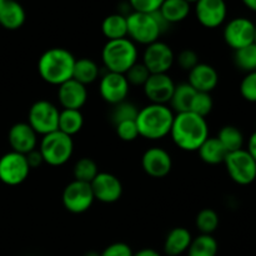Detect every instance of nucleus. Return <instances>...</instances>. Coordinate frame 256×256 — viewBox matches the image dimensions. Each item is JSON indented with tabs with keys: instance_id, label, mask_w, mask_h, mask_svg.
<instances>
[{
	"instance_id": "a19ab883",
	"label": "nucleus",
	"mask_w": 256,
	"mask_h": 256,
	"mask_svg": "<svg viewBox=\"0 0 256 256\" xmlns=\"http://www.w3.org/2000/svg\"><path fill=\"white\" fill-rule=\"evenodd\" d=\"M132 250L125 242H114L105 248L104 252L100 254V256H132Z\"/></svg>"
},
{
	"instance_id": "ddd939ff",
	"label": "nucleus",
	"mask_w": 256,
	"mask_h": 256,
	"mask_svg": "<svg viewBox=\"0 0 256 256\" xmlns=\"http://www.w3.org/2000/svg\"><path fill=\"white\" fill-rule=\"evenodd\" d=\"M130 85L124 74L108 72L100 79L99 92L102 99L112 105L124 102L129 94Z\"/></svg>"
},
{
	"instance_id": "f257e3e1",
	"label": "nucleus",
	"mask_w": 256,
	"mask_h": 256,
	"mask_svg": "<svg viewBox=\"0 0 256 256\" xmlns=\"http://www.w3.org/2000/svg\"><path fill=\"white\" fill-rule=\"evenodd\" d=\"M170 135L178 148L185 152H198L209 138V125L205 118L192 112H178L174 116Z\"/></svg>"
},
{
	"instance_id": "f8f14e48",
	"label": "nucleus",
	"mask_w": 256,
	"mask_h": 256,
	"mask_svg": "<svg viewBox=\"0 0 256 256\" xmlns=\"http://www.w3.org/2000/svg\"><path fill=\"white\" fill-rule=\"evenodd\" d=\"M174 52L172 48L162 42L148 45L142 55V64L152 74H166L174 64Z\"/></svg>"
},
{
	"instance_id": "f3484780",
	"label": "nucleus",
	"mask_w": 256,
	"mask_h": 256,
	"mask_svg": "<svg viewBox=\"0 0 256 256\" xmlns=\"http://www.w3.org/2000/svg\"><path fill=\"white\" fill-rule=\"evenodd\" d=\"M142 166L144 172L152 178H164L172 172V160L169 152L162 148H150L142 158Z\"/></svg>"
},
{
	"instance_id": "c9c22d12",
	"label": "nucleus",
	"mask_w": 256,
	"mask_h": 256,
	"mask_svg": "<svg viewBox=\"0 0 256 256\" xmlns=\"http://www.w3.org/2000/svg\"><path fill=\"white\" fill-rule=\"evenodd\" d=\"M125 78H126L129 85H138V86H144L146 80L152 75V72L148 70L142 62H135L126 72H125Z\"/></svg>"
},
{
	"instance_id": "8fccbe9b",
	"label": "nucleus",
	"mask_w": 256,
	"mask_h": 256,
	"mask_svg": "<svg viewBox=\"0 0 256 256\" xmlns=\"http://www.w3.org/2000/svg\"><path fill=\"white\" fill-rule=\"evenodd\" d=\"M254 44L256 45V24H255V42H254Z\"/></svg>"
},
{
	"instance_id": "a878e982",
	"label": "nucleus",
	"mask_w": 256,
	"mask_h": 256,
	"mask_svg": "<svg viewBox=\"0 0 256 256\" xmlns=\"http://www.w3.org/2000/svg\"><path fill=\"white\" fill-rule=\"evenodd\" d=\"M102 32L108 40H118L128 38L126 16L122 14H112L102 20Z\"/></svg>"
},
{
	"instance_id": "20e7f679",
	"label": "nucleus",
	"mask_w": 256,
	"mask_h": 256,
	"mask_svg": "<svg viewBox=\"0 0 256 256\" xmlns=\"http://www.w3.org/2000/svg\"><path fill=\"white\" fill-rule=\"evenodd\" d=\"M128 36L132 42L150 45L158 42L160 35L169 26L158 12H132L126 16Z\"/></svg>"
},
{
	"instance_id": "37998d69",
	"label": "nucleus",
	"mask_w": 256,
	"mask_h": 256,
	"mask_svg": "<svg viewBox=\"0 0 256 256\" xmlns=\"http://www.w3.org/2000/svg\"><path fill=\"white\" fill-rule=\"evenodd\" d=\"M248 152H250L254 160L256 162V130L250 135L249 138V142H248Z\"/></svg>"
},
{
	"instance_id": "0eeeda50",
	"label": "nucleus",
	"mask_w": 256,
	"mask_h": 256,
	"mask_svg": "<svg viewBox=\"0 0 256 256\" xmlns=\"http://www.w3.org/2000/svg\"><path fill=\"white\" fill-rule=\"evenodd\" d=\"M60 110L48 100H38L28 114V124L38 135H46L58 130Z\"/></svg>"
},
{
	"instance_id": "393cba45",
	"label": "nucleus",
	"mask_w": 256,
	"mask_h": 256,
	"mask_svg": "<svg viewBox=\"0 0 256 256\" xmlns=\"http://www.w3.org/2000/svg\"><path fill=\"white\" fill-rule=\"evenodd\" d=\"M100 70L96 62L89 58H82L75 60L74 72H72V79L79 82L82 85L92 84L99 79Z\"/></svg>"
},
{
	"instance_id": "f03ea898",
	"label": "nucleus",
	"mask_w": 256,
	"mask_h": 256,
	"mask_svg": "<svg viewBox=\"0 0 256 256\" xmlns=\"http://www.w3.org/2000/svg\"><path fill=\"white\" fill-rule=\"evenodd\" d=\"M75 58L64 48H52L42 54L38 62V72L40 78L50 85L64 84L72 79Z\"/></svg>"
},
{
	"instance_id": "c85d7f7f",
	"label": "nucleus",
	"mask_w": 256,
	"mask_h": 256,
	"mask_svg": "<svg viewBox=\"0 0 256 256\" xmlns=\"http://www.w3.org/2000/svg\"><path fill=\"white\" fill-rule=\"evenodd\" d=\"M218 242L212 235L200 234L199 236L192 240L188 256H216Z\"/></svg>"
},
{
	"instance_id": "58836bf2",
	"label": "nucleus",
	"mask_w": 256,
	"mask_h": 256,
	"mask_svg": "<svg viewBox=\"0 0 256 256\" xmlns=\"http://www.w3.org/2000/svg\"><path fill=\"white\" fill-rule=\"evenodd\" d=\"M178 65L182 68L185 72H190L192 69H194L198 64H199V56H198L196 52L194 50L185 49L182 52H180V54L178 55Z\"/></svg>"
},
{
	"instance_id": "7ed1b4c3",
	"label": "nucleus",
	"mask_w": 256,
	"mask_h": 256,
	"mask_svg": "<svg viewBox=\"0 0 256 256\" xmlns=\"http://www.w3.org/2000/svg\"><path fill=\"white\" fill-rule=\"evenodd\" d=\"M172 110L166 105L152 104L139 109L136 126L139 136L149 140H159L170 134L172 122H174Z\"/></svg>"
},
{
	"instance_id": "2eb2a0df",
	"label": "nucleus",
	"mask_w": 256,
	"mask_h": 256,
	"mask_svg": "<svg viewBox=\"0 0 256 256\" xmlns=\"http://www.w3.org/2000/svg\"><path fill=\"white\" fill-rule=\"evenodd\" d=\"M175 82L168 74H152L144 84L145 96L152 104H169L175 90Z\"/></svg>"
},
{
	"instance_id": "412c9836",
	"label": "nucleus",
	"mask_w": 256,
	"mask_h": 256,
	"mask_svg": "<svg viewBox=\"0 0 256 256\" xmlns=\"http://www.w3.org/2000/svg\"><path fill=\"white\" fill-rule=\"evenodd\" d=\"M24 8L18 0H5L2 10H0V25L8 30H16L22 26L25 22Z\"/></svg>"
},
{
	"instance_id": "4c0bfd02",
	"label": "nucleus",
	"mask_w": 256,
	"mask_h": 256,
	"mask_svg": "<svg viewBox=\"0 0 256 256\" xmlns=\"http://www.w3.org/2000/svg\"><path fill=\"white\" fill-rule=\"evenodd\" d=\"M116 128V134L124 142H134L139 136V130H138L135 120H129V122H122L115 125Z\"/></svg>"
},
{
	"instance_id": "2f4dec72",
	"label": "nucleus",
	"mask_w": 256,
	"mask_h": 256,
	"mask_svg": "<svg viewBox=\"0 0 256 256\" xmlns=\"http://www.w3.org/2000/svg\"><path fill=\"white\" fill-rule=\"evenodd\" d=\"M72 172H74V180L90 184L98 175L99 170H98V165L94 160L90 158H82L76 162Z\"/></svg>"
},
{
	"instance_id": "09e8293b",
	"label": "nucleus",
	"mask_w": 256,
	"mask_h": 256,
	"mask_svg": "<svg viewBox=\"0 0 256 256\" xmlns=\"http://www.w3.org/2000/svg\"><path fill=\"white\" fill-rule=\"evenodd\" d=\"M186 2H190V4H192V2H198V0H186Z\"/></svg>"
},
{
	"instance_id": "bb28decb",
	"label": "nucleus",
	"mask_w": 256,
	"mask_h": 256,
	"mask_svg": "<svg viewBox=\"0 0 256 256\" xmlns=\"http://www.w3.org/2000/svg\"><path fill=\"white\" fill-rule=\"evenodd\" d=\"M82 125H84V118L80 110L62 109L60 112L59 124H58L59 132L72 136L82 129Z\"/></svg>"
},
{
	"instance_id": "ea45409f",
	"label": "nucleus",
	"mask_w": 256,
	"mask_h": 256,
	"mask_svg": "<svg viewBox=\"0 0 256 256\" xmlns=\"http://www.w3.org/2000/svg\"><path fill=\"white\" fill-rule=\"evenodd\" d=\"M164 0H129L132 12H155L160 9Z\"/></svg>"
},
{
	"instance_id": "4be33fe9",
	"label": "nucleus",
	"mask_w": 256,
	"mask_h": 256,
	"mask_svg": "<svg viewBox=\"0 0 256 256\" xmlns=\"http://www.w3.org/2000/svg\"><path fill=\"white\" fill-rule=\"evenodd\" d=\"M192 234L185 228H175L170 230L164 242V250L169 256H178L188 252L192 244Z\"/></svg>"
},
{
	"instance_id": "473e14b6",
	"label": "nucleus",
	"mask_w": 256,
	"mask_h": 256,
	"mask_svg": "<svg viewBox=\"0 0 256 256\" xmlns=\"http://www.w3.org/2000/svg\"><path fill=\"white\" fill-rule=\"evenodd\" d=\"M195 222L202 234L212 235L219 226V215L212 209H202L196 215Z\"/></svg>"
},
{
	"instance_id": "49530a36",
	"label": "nucleus",
	"mask_w": 256,
	"mask_h": 256,
	"mask_svg": "<svg viewBox=\"0 0 256 256\" xmlns=\"http://www.w3.org/2000/svg\"><path fill=\"white\" fill-rule=\"evenodd\" d=\"M86 256H100V254H96V252H88Z\"/></svg>"
},
{
	"instance_id": "c756f323",
	"label": "nucleus",
	"mask_w": 256,
	"mask_h": 256,
	"mask_svg": "<svg viewBox=\"0 0 256 256\" xmlns=\"http://www.w3.org/2000/svg\"><path fill=\"white\" fill-rule=\"evenodd\" d=\"M216 138L225 148L228 154L242 149V145H244V135L240 132V129L232 126V125H226V126L222 128Z\"/></svg>"
},
{
	"instance_id": "4468645a",
	"label": "nucleus",
	"mask_w": 256,
	"mask_h": 256,
	"mask_svg": "<svg viewBox=\"0 0 256 256\" xmlns=\"http://www.w3.org/2000/svg\"><path fill=\"white\" fill-rule=\"evenodd\" d=\"M195 14L202 26L215 29L226 19L228 8L225 0H198L195 2Z\"/></svg>"
},
{
	"instance_id": "9d476101",
	"label": "nucleus",
	"mask_w": 256,
	"mask_h": 256,
	"mask_svg": "<svg viewBox=\"0 0 256 256\" xmlns=\"http://www.w3.org/2000/svg\"><path fill=\"white\" fill-rule=\"evenodd\" d=\"M30 166L24 154L10 152L0 158V180L4 184L15 186L28 179Z\"/></svg>"
},
{
	"instance_id": "6ab92c4d",
	"label": "nucleus",
	"mask_w": 256,
	"mask_h": 256,
	"mask_svg": "<svg viewBox=\"0 0 256 256\" xmlns=\"http://www.w3.org/2000/svg\"><path fill=\"white\" fill-rule=\"evenodd\" d=\"M58 99L64 109L80 110L88 100L86 86L74 79L68 80L59 85Z\"/></svg>"
},
{
	"instance_id": "dca6fc26",
	"label": "nucleus",
	"mask_w": 256,
	"mask_h": 256,
	"mask_svg": "<svg viewBox=\"0 0 256 256\" xmlns=\"http://www.w3.org/2000/svg\"><path fill=\"white\" fill-rule=\"evenodd\" d=\"M90 185H92L95 200H99L105 204H112V202H118L122 198V182L114 174L98 172V175L90 182Z\"/></svg>"
},
{
	"instance_id": "c03bdc74",
	"label": "nucleus",
	"mask_w": 256,
	"mask_h": 256,
	"mask_svg": "<svg viewBox=\"0 0 256 256\" xmlns=\"http://www.w3.org/2000/svg\"><path fill=\"white\" fill-rule=\"evenodd\" d=\"M132 256H162V255H160L159 252H156V250L149 249V248H146V249L139 250L138 252L132 254Z\"/></svg>"
},
{
	"instance_id": "5701e85b",
	"label": "nucleus",
	"mask_w": 256,
	"mask_h": 256,
	"mask_svg": "<svg viewBox=\"0 0 256 256\" xmlns=\"http://www.w3.org/2000/svg\"><path fill=\"white\" fill-rule=\"evenodd\" d=\"M158 12L169 25L180 22L190 14V2L186 0H164Z\"/></svg>"
},
{
	"instance_id": "1a4fd4ad",
	"label": "nucleus",
	"mask_w": 256,
	"mask_h": 256,
	"mask_svg": "<svg viewBox=\"0 0 256 256\" xmlns=\"http://www.w3.org/2000/svg\"><path fill=\"white\" fill-rule=\"evenodd\" d=\"M62 200L68 212L72 214H82L90 209L95 198L89 182L72 180L65 186Z\"/></svg>"
},
{
	"instance_id": "a211bd4d",
	"label": "nucleus",
	"mask_w": 256,
	"mask_h": 256,
	"mask_svg": "<svg viewBox=\"0 0 256 256\" xmlns=\"http://www.w3.org/2000/svg\"><path fill=\"white\" fill-rule=\"evenodd\" d=\"M8 140L12 152L26 155L36 149L38 134L28 122H18L10 128Z\"/></svg>"
},
{
	"instance_id": "cd10ccee",
	"label": "nucleus",
	"mask_w": 256,
	"mask_h": 256,
	"mask_svg": "<svg viewBox=\"0 0 256 256\" xmlns=\"http://www.w3.org/2000/svg\"><path fill=\"white\" fill-rule=\"evenodd\" d=\"M195 94H196V90L189 82L176 85L174 90V94L172 96V100H170L172 108L176 112H189L190 105H192Z\"/></svg>"
},
{
	"instance_id": "e433bc0d",
	"label": "nucleus",
	"mask_w": 256,
	"mask_h": 256,
	"mask_svg": "<svg viewBox=\"0 0 256 256\" xmlns=\"http://www.w3.org/2000/svg\"><path fill=\"white\" fill-rule=\"evenodd\" d=\"M240 94L246 102H256V70L245 75L240 84Z\"/></svg>"
},
{
	"instance_id": "f704fd0d",
	"label": "nucleus",
	"mask_w": 256,
	"mask_h": 256,
	"mask_svg": "<svg viewBox=\"0 0 256 256\" xmlns=\"http://www.w3.org/2000/svg\"><path fill=\"white\" fill-rule=\"evenodd\" d=\"M212 106H214V102H212V98L209 92H196L192 105H190L189 112H194L202 118H206L212 112Z\"/></svg>"
},
{
	"instance_id": "aec40b11",
	"label": "nucleus",
	"mask_w": 256,
	"mask_h": 256,
	"mask_svg": "<svg viewBox=\"0 0 256 256\" xmlns=\"http://www.w3.org/2000/svg\"><path fill=\"white\" fill-rule=\"evenodd\" d=\"M219 82V74L214 66L199 62L189 72V84L196 92H212Z\"/></svg>"
},
{
	"instance_id": "72a5a7b5",
	"label": "nucleus",
	"mask_w": 256,
	"mask_h": 256,
	"mask_svg": "<svg viewBox=\"0 0 256 256\" xmlns=\"http://www.w3.org/2000/svg\"><path fill=\"white\" fill-rule=\"evenodd\" d=\"M138 114H139V109L132 102L124 100V102L114 105V109L112 112V122L116 125L122 122L136 120Z\"/></svg>"
},
{
	"instance_id": "6e6552de",
	"label": "nucleus",
	"mask_w": 256,
	"mask_h": 256,
	"mask_svg": "<svg viewBox=\"0 0 256 256\" xmlns=\"http://www.w3.org/2000/svg\"><path fill=\"white\" fill-rule=\"evenodd\" d=\"M228 174L239 185H249L256 179V162L245 149L229 152L224 162Z\"/></svg>"
},
{
	"instance_id": "b1692460",
	"label": "nucleus",
	"mask_w": 256,
	"mask_h": 256,
	"mask_svg": "<svg viewBox=\"0 0 256 256\" xmlns=\"http://www.w3.org/2000/svg\"><path fill=\"white\" fill-rule=\"evenodd\" d=\"M198 152H199L200 159L210 165L222 164L225 162V158L228 155V152L219 142V139L210 136L202 142V146L198 149Z\"/></svg>"
},
{
	"instance_id": "de8ad7c7",
	"label": "nucleus",
	"mask_w": 256,
	"mask_h": 256,
	"mask_svg": "<svg viewBox=\"0 0 256 256\" xmlns=\"http://www.w3.org/2000/svg\"><path fill=\"white\" fill-rule=\"evenodd\" d=\"M4 2H5V0H0V10H2V5H4Z\"/></svg>"
},
{
	"instance_id": "79ce46f5",
	"label": "nucleus",
	"mask_w": 256,
	"mask_h": 256,
	"mask_svg": "<svg viewBox=\"0 0 256 256\" xmlns=\"http://www.w3.org/2000/svg\"><path fill=\"white\" fill-rule=\"evenodd\" d=\"M25 156H26L28 164H29L30 169L39 166V165H42V162H44V160H42V154H40L39 149L32 150V152H30L29 154H26Z\"/></svg>"
},
{
	"instance_id": "423d86ee",
	"label": "nucleus",
	"mask_w": 256,
	"mask_h": 256,
	"mask_svg": "<svg viewBox=\"0 0 256 256\" xmlns=\"http://www.w3.org/2000/svg\"><path fill=\"white\" fill-rule=\"evenodd\" d=\"M39 152L42 160L52 166H62L69 162L74 152V142L72 136L55 130L42 136L39 145Z\"/></svg>"
},
{
	"instance_id": "7c9ffc66",
	"label": "nucleus",
	"mask_w": 256,
	"mask_h": 256,
	"mask_svg": "<svg viewBox=\"0 0 256 256\" xmlns=\"http://www.w3.org/2000/svg\"><path fill=\"white\" fill-rule=\"evenodd\" d=\"M235 65L240 70L248 72H255L256 70V45L252 44L242 49L235 50L234 55Z\"/></svg>"
},
{
	"instance_id": "39448f33",
	"label": "nucleus",
	"mask_w": 256,
	"mask_h": 256,
	"mask_svg": "<svg viewBox=\"0 0 256 256\" xmlns=\"http://www.w3.org/2000/svg\"><path fill=\"white\" fill-rule=\"evenodd\" d=\"M102 60L108 72L125 74L135 62H138L136 45L128 38L108 40L102 48Z\"/></svg>"
},
{
	"instance_id": "a18cd8bd",
	"label": "nucleus",
	"mask_w": 256,
	"mask_h": 256,
	"mask_svg": "<svg viewBox=\"0 0 256 256\" xmlns=\"http://www.w3.org/2000/svg\"><path fill=\"white\" fill-rule=\"evenodd\" d=\"M242 2L248 9H250L252 12H256V0H242Z\"/></svg>"
},
{
	"instance_id": "9b49d317",
	"label": "nucleus",
	"mask_w": 256,
	"mask_h": 256,
	"mask_svg": "<svg viewBox=\"0 0 256 256\" xmlns=\"http://www.w3.org/2000/svg\"><path fill=\"white\" fill-rule=\"evenodd\" d=\"M224 40L234 50L254 44L255 24L248 18L230 20L224 28Z\"/></svg>"
}]
</instances>
